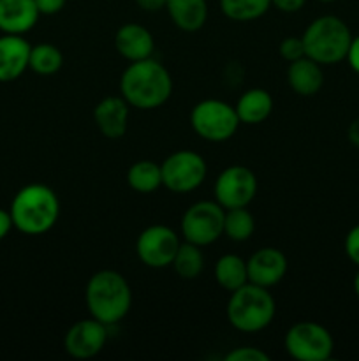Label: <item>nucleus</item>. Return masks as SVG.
Listing matches in <instances>:
<instances>
[{
    "label": "nucleus",
    "instance_id": "nucleus-1",
    "mask_svg": "<svg viewBox=\"0 0 359 361\" xmlns=\"http://www.w3.org/2000/svg\"><path fill=\"white\" fill-rule=\"evenodd\" d=\"M172 94V78L153 56L130 62L120 76V95L130 108L150 111L164 106Z\"/></svg>",
    "mask_w": 359,
    "mask_h": 361
},
{
    "label": "nucleus",
    "instance_id": "nucleus-2",
    "mask_svg": "<svg viewBox=\"0 0 359 361\" xmlns=\"http://www.w3.org/2000/svg\"><path fill=\"white\" fill-rule=\"evenodd\" d=\"M9 214L14 229L23 235H46L58 221V196L44 183H28L14 194Z\"/></svg>",
    "mask_w": 359,
    "mask_h": 361
},
{
    "label": "nucleus",
    "instance_id": "nucleus-3",
    "mask_svg": "<svg viewBox=\"0 0 359 361\" xmlns=\"http://www.w3.org/2000/svg\"><path fill=\"white\" fill-rule=\"evenodd\" d=\"M84 302L90 317L106 326H115L125 319L132 307V291L122 274L115 270H101L88 279Z\"/></svg>",
    "mask_w": 359,
    "mask_h": 361
},
{
    "label": "nucleus",
    "instance_id": "nucleus-4",
    "mask_svg": "<svg viewBox=\"0 0 359 361\" xmlns=\"http://www.w3.org/2000/svg\"><path fill=\"white\" fill-rule=\"evenodd\" d=\"M277 303L267 288L246 282L231 293L227 302V321L241 334H259L275 319Z\"/></svg>",
    "mask_w": 359,
    "mask_h": 361
},
{
    "label": "nucleus",
    "instance_id": "nucleus-5",
    "mask_svg": "<svg viewBox=\"0 0 359 361\" xmlns=\"http://www.w3.org/2000/svg\"><path fill=\"white\" fill-rule=\"evenodd\" d=\"M305 53L320 66H334L347 59L352 32L341 18L324 14L315 18L303 32Z\"/></svg>",
    "mask_w": 359,
    "mask_h": 361
},
{
    "label": "nucleus",
    "instance_id": "nucleus-6",
    "mask_svg": "<svg viewBox=\"0 0 359 361\" xmlns=\"http://www.w3.org/2000/svg\"><path fill=\"white\" fill-rule=\"evenodd\" d=\"M190 126L194 133L210 143H224L231 140L241 126L234 106L220 99H204L190 111Z\"/></svg>",
    "mask_w": 359,
    "mask_h": 361
},
{
    "label": "nucleus",
    "instance_id": "nucleus-7",
    "mask_svg": "<svg viewBox=\"0 0 359 361\" xmlns=\"http://www.w3.org/2000/svg\"><path fill=\"white\" fill-rule=\"evenodd\" d=\"M284 348L291 358L298 361H326L333 355L334 341L322 324L299 321L285 334Z\"/></svg>",
    "mask_w": 359,
    "mask_h": 361
},
{
    "label": "nucleus",
    "instance_id": "nucleus-8",
    "mask_svg": "<svg viewBox=\"0 0 359 361\" xmlns=\"http://www.w3.org/2000/svg\"><path fill=\"white\" fill-rule=\"evenodd\" d=\"M162 187L172 194H189L199 189L208 175V164L194 150L172 152L160 164Z\"/></svg>",
    "mask_w": 359,
    "mask_h": 361
},
{
    "label": "nucleus",
    "instance_id": "nucleus-9",
    "mask_svg": "<svg viewBox=\"0 0 359 361\" xmlns=\"http://www.w3.org/2000/svg\"><path fill=\"white\" fill-rule=\"evenodd\" d=\"M225 210L217 201H197L182 217V235L185 242L208 247L224 235Z\"/></svg>",
    "mask_w": 359,
    "mask_h": 361
},
{
    "label": "nucleus",
    "instance_id": "nucleus-10",
    "mask_svg": "<svg viewBox=\"0 0 359 361\" xmlns=\"http://www.w3.org/2000/svg\"><path fill=\"white\" fill-rule=\"evenodd\" d=\"M257 176L243 164H232L217 176L213 185L215 201L224 210L248 207L257 196Z\"/></svg>",
    "mask_w": 359,
    "mask_h": 361
},
{
    "label": "nucleus",
    "instance_id": "nucleus-11",
    "mask_svg": "<svg viewBox=\"0 0 359 361\" xmlns=\"http://www.w3.org/2000/svg\"><path fill=\"white\" fill-rule=\"evenodd\" d=\"M182 240L178 233L164 224L148 226L136 242V254L141 263L153 270H162L172 264Z\"/></svg>",
    "mask_w": 359,
    "mask_h": 361
},
{
    "label": "nucleus",
    "instance_id": "nucleus-12",
    "mask_svg": "<svg viewBox=\"0 0 359 361\" xmlns=\"http://www.w3.org/2000/svg\"><path fill=\"white\" fill-rule=\"evenodd\" d=\"M108 328L94 317L77 321L67 330L63 337V349L67 355L76 360L94 358L106 348L109 337Z\"/></svg>",
    "mask_w": 359,
    "mask_h": 361
},
{
    "label": "nucleus",
    "instance_id": "nucleus-13",
    "mask_svg": "<svg viewBox=\"0 0 359 361\" xmlns=\"http://www.w3.org/2000/svg\"><path fill=\"white\" fill-rule=\"evenodd\" d=\"M248 282L260 288H273L287 274V257L275 247H263L246 259Z\"/></svg>",
    "mask_w": 359,
    "mask_h": 361
},
{
    "label": "nucleus",
    "instance_id": "nucleus-14",
    "mask_svg": "<svg viewBox=\"0 0 359 361\" xmlns=\"http://www.w3.org/2000/svg\"><path fill=\"white\" fill-rule=\"evenodd\" d=\"M129 109L122 95H109L99 101L94 109V122L99 133L108 140H120L129 127Z\"/></svg>",
    "mask_w": 359,
    "mask_h": 361
},
{
    "label": "nucleus",
    "instance_id": "nucleus-15",
    "mask_svg": "<svg viewBox=\"0 0 359 361\" xmlns=\"http://www.w3.org/2000/svg\"><path fill=\"white\" fill-rule=\"evenodd\" d=\"M32 44L23 35L2 34L0 37V83H11L28 69Z\"/></svg>",
    "mask_w": 359,
    "mask_h": 361
},
{
    "label": "nucleus",
    "instance_id": "nucleus-16",
    "mask_svg": "<svg viewBox=\"0 0 359 361\" xmlns=\"http://www.w3.org/2000/svg\"><path fill=\"white\" fill-rule=\"evenodd\" d=\"M115 48L118 55L129 62H139L153 56L155 39L143 25L125 23L116 30Z\"/></svg>",
    "mask_w": 359,
    "mask_h": 361
},
{
    "label": "nucleus",
    "instance_id": "nucleus-17",
    "mask_svg": "<svg viewBox=\"0 0 359 361\" xmlns=\"http://www.w3.org/2000/svg\"><path fill=\"white\" fill-rule=\"evenodd\" d=\"M39 13L34 0H0V32L25 35L37 25Z\"/></svg>",
    "mask_w": 359,
    "mask_h": 361
},
{
    "label": "nucleus",
    "instance_id": "nucleus-18",
    "mask_svg": "<svg viewBox=\"0 0 359 361\" xmlns=\"http://www.w3.org/2000/svg\"><path fill=\"white\" fill-rule=\"evenodd\" d=\"M287 83L301 97H312L319 94L324 85L322 66L310 56L294 60L287 67Z\"/></svg>",
    "mask_w": 359,
    "mask_h": 361
},
{
    "label": "nucleus",
    "instance_id": "nucleus-19",
    "mask_svg": "<svg viewBox=\"0 0 359 361\" xmlns=\"http://www.w3.org/2000/svg\"><path fill=\"white\" fill-rule=\"evenodd\" d=\"M234 109L241 123L259 126L270 118L271 111H273V97L264 88H250L239 95Z\"/></svg>",
    "mask_w": 359,
    "mask_h": 361
},
{
    "label": "nucleus",
    "instance_id": "nucleus-20",
    "mask_svg": "<svg viewBox=\"0 0 359 361\" xmlns=\"http://www.w3.org/2000/svg\"><path fill=\"white\" fill-rule=\"evenodd\" d=\"M165 11L175 27L183 32L201 30L208 20L206 0H168Z\"/></svg>",
    "mask_w": 359,
    "mask_h": 361
},
{
    "label": "nucleus",
    "instance_id": "nucleus-21",
    "mask_svg": "<svg viewBox=\"0 0 359 361\" xmlns=\"http://www.w3.org/2000/svg\"><path fill=\"white\" fill-rule=\"evenodd\" d=\"M213 275L217 284L225 291L232 293L248 282L246 261L236 254H224L217 259L213 268Z\"/></svg>",
    "mask_w": 359,
    "mask_h": 361
},
{
    "label": "nucleus",
    "instance_id": "nucleus-22",
    "mask_svg": "<svg viewBox=\"0 0 359 361\" xmlns=\"http://www.w3.org/2000/svg\"><path fill=\"white\" fill-rule=\"evenodd\" d=\"M127 183L137 194H153L162 187V168L153 161H137L127 171Z\"/></svg>",
    "mask_w": 359,
    "mask_h": 361
},
{
    "label": "nucleus",
    "instance_id": "nucleus-23",
    "mask_svg": "<svg viewBox=\"0 0 359 361\" xmlns=\"http://www.w3.org/2000/svg\"><path fill=\"white\" fill-rule=\"evenodd\" d=\"M203 247L194 245L190 242H182L171 267L175 268L176 274L185 281H194L199 277L204 270V254Z\"/></svg>",
    "mask_w": 359,
    "mask_h": 361
},
{
    "label": "nucleus",
    "instance_id": "nucleus-24",
    "mask_svg": "<svg viewBox=\"0 0 359 361\" xmlns=\"http://www.w3.org/2000/svg\"><path fill=\"white\" fill-rule=\"evenodd\" d=\"M63 66V55L56 46L49 42L32 46L30 60H28V69L34 71L39 76H51L56 74Z\"/></svg>",
    "mask_w": 359,
    "mask_h": 361
},
{
    "label": "nucleus",
    "instance_id": "nucleus-25",
    "mask_svg": "<svg viewBox=\"0 0 359 361\" xmlns=\"http://www.w3.org/2000/svg\"><path fill=\"white\" fill-rule=\"evenodd\" d=\"M271 0H220V9L225 18L238 23L259 20L270 11Z\"/></svg>",
    "mask_w": 359,
    "mask_h": 361
},
{
    "label": "nucleus",
    "instance_id": "nucleus-26",
    "mask_svg": "<svg viewBox=\"0 0 359 361\" xmlns=\"http://www.w3.org/2000/svg\"><path fill=\"white\" fill-rule=\"evenodd\" d=\"M256 231V219L246 207L225 210L224 235L231 242H246Z\"/></svg>",
    "mask_w": 359,
    "mask_h": 361
},
{
    "label": "nucleus",
    "instance_id": "nucleus-27",
    "mask_svg": "<svg viewBox=\"0 0 359 361\" xmlns=\"http://www.w3.org/2000/svg\"><path fill=\"white\" fill-rule=\"evenodd\" d=\"M278 53H280L282 59L289 63L306 56L303 37H298V35H289V37H285L284 41L278 44Z\"/></svg>",
    "mask_w": 359,
    "mask_h": 361
},
{
    "label": "nucleus",
    "instance_id": "nucleus-28",
    "mask_svg": "<svg viewBox=\"0 0 359 361\" xmlns=\"http://www.w3.org/2000/svg\"><path fill=\"white\" fill-rule=\"evenodd\" d=\"M225 361H270V355L259 348H236L225 355Z\"/></svg>",
    "mask_w": 359,
    "mask_h": 361
},
{
    "label": "nucleus",
    "instance_id": "nucleus-29",
    "mask_svg": "<svg viewBox=\"0 0 359 361\" xmlns=\"http://www.w3.org/2000/svg\"><path fill=\"white\" fill-rule=\"evenodd\" d=\"M344 249L348 259H351L355 267H359V224L354 226V228L347 233Z\"/></svg>",
    "mask_w": 359,
    "mask_h": 361
},
{
    "label": "nucleus",
    "instance_id": "nucleus-30",
    "mask_svg": "<svg viewBox=\"0 0 359 361\" xmlns=\"http://www.w3.org/2000/svg\"><path fill=\"white\" fill-rule=\"evenodd\" d=\"M34 2L37 6L39 13L44 14V16H53V14H58L65 7L67 0H34Z\"/></svg>",
    "mask_w": 359,
    "mask_h": 361
},
{
    "label": "nucleus",
    "instance_id": "nucleus-31",
    "mask_svg": "<svg viewBox=\"0 0 359 361\" xmlns=\"http://www.w3.org/2000/svg\"><path fill=\"white\" fill-rule=\"evenodd\" d=\"M305 4H306V0H271V6H275L278 11H282V13H287V14L301 11L303 7H305Z\"/></svg>",
    "mask_w": 359,
    "mask_h": 361
},
{
    "label": "nucleus",
    "instance_id": "nucleus-32",
    "mask_svg": "<svg viewBox=\"0 0 359 361\" xmlns=\"http://www.w3.org/2000/svg\"><path fill=\"white\" fill-rule=\"evenodd\" d=\"M345 60L348 62L351 69L354 71V73L359 74V35H358V37H352L351 48H348L347 59H345Z\"/></svg>",
    "mask_w": 359,
    "mask_h": 361
},
{
    "label": "nucleus",
    "instance_id": "nucleus-33",
    "mask_svg": "<svg viewBox=\"0 0 359 361\" xmlns=\"http://www.w3.org/2000/svg\"><path fill=\"white\" fill-rule=\"evenodd\" d=\"M136 4L144 13H158V11L165 9L168 0H136Z\"/></svg>",
    "mask_w": 359,
    "mask_h": 361
},
{
    "label": "nucleus",
    "instance_id": "nucleus-34",
    "mask_svg": "<svg viewBox=\"0 0 359 361\" xmlns=\"http://www.w3.org/2000/svg\"><path fill=\"white\" fill-rule=\"evenodd\" d=\"M13 228L14 226H13V219H11L9 210H4V208H0V242H2L7 235H9L11 229Z\"/></svg>",
    "mask_w": 359,
    "mask_h": 361
},
{
    "label": "nucleus",
    "instance_id": "nucleus-35",
    "mask_svg": "<svg viewBox=\"0 0 359 361\" xmlns=\"http://www.w3.org/2000/svg\"><path fill=\"white\" fill-rule=\"evenodd\" d=\"M347 137H348V141L354 145V147L359 148V116L351 123V126H348Z\"/></svg>",
    "mask_w": 359,
    "mask_h": 361
},
{
    "label": "nucleus",
    "instance_id": "nucleus-36",
    "mask_svg": "<svg viewBox=\"0 0 359 361\" xmlns=\"http://www.w3.org/2000/svg\"><path fill=\"white\" fill-rule=\"evenodd\" d=\"M354 291H355V296L359 298V271L355 274V279H354Z\"/></svg>",
    "mask_w": 359,
    "mask_h": 361
},
{
    "label": "nucleus",
    "instance_id": "nucleus-37",
    "mask_svg": "<svg viewBox=\"0 0 359 361\" xmlns=\"http://www.w3.org/2000/svg\"><path fill=\"white\" fill-rule=\"evenodd\" d=\"M317 2H336V0H317Z\"/></svg>",
    "mask_w": 359,
    "mask_h": 361
}]
</instances>
